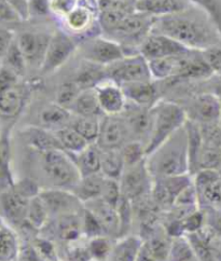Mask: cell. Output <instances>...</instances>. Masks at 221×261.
Instances as JSON below:
<instances>
[{
	"mask_svg": "<svg viewBox=\"0 0 221 261\" xmlns=\"http://www.w3.org/2000/svg\"><path fill=\"white\" fill-rule=\"evenodd\" d=\"M152 33L167 35L190 50L203 51L221 42L215 24L192 5L181 12L155 17Z\"/></svg>",
	"mask_w": 221,
	"mask_h": 261,
	"instance_id": "6da1fadb",
	"label": "cell"
},
{
	"mask_svg": "<svg viewBox=\"0 0 221 261\" xmlns=\"http://www.w3.org/2000/svg\"><path fill=\"white\" fill-rule=\"evenodd\" d=\"M152 178L190 174L187 133L183 125L167 142L147 156Z\"/></svg>",
	"mask_w": 221,
	"mask_h": 261,
	"instance_id": "7a4b0ae2",
	"label": "cell"
},
{
	"mask_svg": "<svg viewBox=\"0 0 221 261\" xmlns=\"http://www.w3.org/2000/svg\"><path fill=\"white\" fill-rule=\"evenodd\" d=\"M39 156L38 176L35 181L42 188H59L72 190L81 178L72 156L64 150L36 152Z\"/></svg>",
	"mask_w": 221,
	"mask_h": 261,
	"instance_id": "3957f363",
	"label": "cell"
},
{
	"mask_svg": "<svg viewBox=\"0 0 221 261\" xmlns=\"http://www.w3.org/2000/svg\"><path fill=\"white\" fill-rule=\"evenodd\" d=\"M152 130L146 145V154L150 155L163 143L185 125L187 115L179 102L162 98L151 108Z\"/></svg>",
	"mask_w": 221,
	"mask_h": 261,
	"instance_id": "277c9868",
	"label": "cell"
},
{
	"mask_svg": "<svg viewBox=\"0 0 221 261\" xmlns=\"http://www.w3.org/2000/svg\"><path fill=\"white\" fill-rule=\"evenodd\" d=\"M155 17L142 12H134L127 15L114 31L104 35L125 49L127 55L140 53L141 44L152 33Z\"/></svg>",
	"mask_w": 221,
	"mask_h": 261,
	"instance_id": "5b68a950",
	"label": "cell"
},
{
	"mask_svg": "<svg viewBox=\"0 0 221 261\" xmlns=\"http://www.w3.org/2000/svg\"><path fill=\"white\" fill-rule=\"evenodd\" d=\"M77 53L79 57L102 66H109L113 63L127 57L125 49L118 42L98 35L78 42Z\"/></svg>",
	"mask_w": 221,
	"mask_h": 261,
	"instance_id": "8992f818",
	"label": "cell"
},
{
	"mask_svg": "<svg viewBox=\"0 0 221 261\" xmlns=\"http://www.w3.org/2000/svg\"><path fill=\"white\" fill-rule=\"evenodd\" d=\"M64 31L71 35L78 42L102 35V30L97 20V9L95 3L81 0L80 5L62 20Z\"/></svg>",
	"mask_w": 221,
	"mask_h": 261,
	"instance_id": "52a82bcc",
	"label": "cell"
},
{
	"mask_svg": "<svg viewBox=\"0 0 221 261\" xmlns=\"http://www.w3.org/2000/svg\"><path fill=\"white\" fill-rule=\"evenodd\" d=\"M175 101L185 109L187 119L198 124L221 121V101L214 93L202 91Z\"/></svg>",
	"mask_w": 221,
	"mask_h": 261,
	"instance_id": "ba28073f",
	"label": "cell"
},
{
	"mask_svg": "<svg viewBox=\"0 0 221 261\" xmlns=\"http://www.w3.org/2000/svg\"><path fill=\"white\" fill-rule=\"evenodd\" d=\"M106 72L107 78L120 87L128 83L153 80L148 61L140 53L127 55L106 66Z\"/></svg>",
	"mask_w": 221,
	"mask_h": 261,
	"instance_id": "9c48e42d",
	"label": "cell"
},
{
	"mask_svg": "<svg viewBox=\"0 0 221 261\" xmlns=\"http://www.w3.org/2000/svg\"><path fill=\"white\" fill-rule=\"evenodd\" d=\"M78 41L64 30H57L52 33L47 53L40 71L49 74L58 71L65 65L73 54L77 53Z\"/></svg>",
	"mask_w": 221,
	"mask_h": 261,
	"instance_id": "30bf717a",
	"label": "cell"
},
{
	"mask_svg": "<svg viewBox=\"0 0 221 261\" xmlns=\"http://www.w3.org/2000/svg\"><path fill=\"white\" fill-rule=\"evenodd\" d=\"M30 201L31 198L18 190L14 184L0 191V218L7 221L16 231H20L27 223Z\"/></svg>",
	"mask_w": 221,
	"mask_h": 261,
	"instance_id": "8fae6325",
	"label": "cell"
},
{
	"mask_svg": "<svg viewBox=\"0 0 221 261\" xmlns=\"http://www.w3.org/2000/svg\"><path fill=\"white\" fill-rule=\"evenodd\" d=\"M122 197L135 202L150 194L153 178L149 172L147 159L124 169L119 180Z\"/></svg>",
	"mask_w": 221,
	"mask_h": 261,
	"instance_id": "7c38bea8",
	"label": "cell"
},
{
	"mask_svg": "<svg viewBox=\"0 0 221 261\" xmlns=\"http://www.w3.org/2000/svg\"><path fill=\"white\" fill-rule=\"evenodd\" d=\"M134 141L124 118L119 116H104L100 120V130L96 145L100 149L120 150L125 144Z\"/></svg>",
	"mask_w": 221,
	"mask_h": 261,
	"instance_id": "4fadbf2b",
	"label": "cell"
},
{
	"mask_svg": "<svg viewBox=\"0 0 221 261\" xmlns=\"http://www.w3.org/2000/svg\"><path fill=\"white\" fill-rule=\"evenodd\" d=\"M39 197L48 208L51 218L80 213L85 206L75 193L66 189L42 188Z\"/></svg>",
	"mask_w": 221,
	"mask_h": 261,
	"instance_id": "5bb4252c",
	"label": "cell"
},
{
	"mask_svg": "<svg viewBox=\"0 0 221 261\" xmlns=\"http://www.w3.org/2000/svg\"><path fill=\"white\" fill-rule=\"evenodd\" d=\"M51 35L44 32L27 31L16 36V41L26 60L27 66L36 69L41 68Z\"/></svg>",
	"mask_w": 221,
	"mask_h": 261,
	"instance_id": "9a60e30c",
	"label": "cell"
},
{
	"mask_svg": "<svg viewBox=\"0 0 221 261\" xmlns=\"http://www.w3.org/2000/svg\"><path fill=\"white\" fill-rule=\"evenodd\" d=\"M188 51H190V49L178 41L172 39L167 35L158 33H151L138 49L140 54L148 62L170 58Z\"/></svg>",
	"mask_w": 221,
	"mask_h": 261,
	"instance_id": "2e32d148",
	"label": "cell"
},
{
	"mask_svg": "<svg viewBox=\"0 0 221 261\" xmlns=\"http://www.w3.org/2000/svg\"><path fill=\"white\" fill-rule=\"evenodd\" d=\"M121 116L126 121L134 141L147 145L152 130L151 108H146L127 101Z\"/></svg>",
	"mask_w": 221,
	"mask_h": 261,
	"instance_id": "e0dca14e",
	"label": "cell"
},
{
	"mask_svg": "<svg viewBox=\"0 0 221 261\" xmlns=\"http://www.w3.org/2000/svg\"><path fill=\"white\" fill-rule=\"evenodd\" d=\"M30 97V91L21 81L0 93V119L15 121L23 113Z\"/></svg>",
	"mask_w": 221,
	"mask_h": 261,
	"instance_id": "ac0fdd59",
	"label": "cell"
},
{
	"mask_svg": "<svg viewBox=\"0 0 221 261\" xmlns=\"http://www.w3.org/2000/svg\"><path fill=\"white\" fill-rule=\"evenodd\" d=\"M121 88L127 101L142 107L152 108L156 102L164 98L161 83L154 80L128 83Z\"/></svg>",
	"mask_w": 221,
	"mask_h": 261,
	"instance_id": "d6986e66",
	"label": "cell"
},
{
	"mask_svg": "<svg viewBox=\"0 0 221 261\" xmlns=\"http://www.w3.org/2000/svg\"><path fill=\"white\" fill-rule=\"evenodd\" d=\"M104 116H119L127 104L122 88L112 80H105L95 89Z\"/></svg>",
	"mask_w": 221,
	"mask_h": 261,
	"instance_id": "ffe728a7",
	"label": "cell"
},
{
	"mask_svg": "<svg viewBox=\"0 0 221 261\" xmlns=\"http://www.w3.org/2000/svg\"><path fill=\"white\" fill-rule=\"evenodd\" d=\"M73 114L65 107L52 101L42 105L36 113V122L29 125H37L45 129L57 130L69 126Z\"/></svg>",
	"mask_w": 221,
	"mask_h": 261,
	"instance_id": "44dd1931",
	"label": "cell"
},
{
	"mask_svg": "<svg viewBox=\"0 0 221 261\" xmlns=\"http://www.w3.org/2000/svg\"><path fill=\"white\" fill-rule=\"evenodd\" d=\"M21 137L24 143L34 152H47L51 150H63L54 132L37 125H27L21 129Z\"/></svg>",
	"mask_w": 221,
	"mask_h": 261,
	"instance_id": "7402d4cb",
	"label": "cell"
},
{
	"mask_svg": "<svg viewBox=\"0 0 221 261\" xmlns=\"http://www.w3.org/2000/svg\"><path fill=\"white\" fill-rule=\"evenodd\" d=\"M85 206L94 214L105 234L117 240L120 234V218L116 207L106 203L103 199H97L85 204Z\"/></svg>",
	"mask_w": 221,
	"mask_h": 261,
	"instance_id": "603a6c76",
	"label": "cell"
},
{
	"mask_svg": "<svg viewBox=\"0 0 221 261\" xmlns=\"http://www.w3.org/2000/svg\"><path fill=\"white\" fill-rule=\"evenodd\" d=\"M190 6L188 0H136V11L153 17L178 13Z\"/></svg>",
	"mask_w": 221,
	"mask_h": 261,
	"instance_id": "cb8c5ba5",
	"label": "cell"
},
{
	"mask_svg": "<svg viewBox=\"0 0 221 261\" xmlns=\"http://www.w3.org/2000/svg\"><path fill=\"white\" fill-rule=\"evenodd\" d=\"M107 79L106 66L82 60L72 81H75L78 87L84 91L96 89L100 83Z\"/></svg>",
	"mask_w": 221,
	"mask_h": 261,
	"instance_id": "d4e9b609",
	"label": "cell"
},
{
	"mask_svg": "<svg viewBox=\"0 0 221 261\" xmlns=\"http://www.w3.org/2000/svg\"><path fill=\"white\" fill-rule=\"evenodd\" d=\"M21 247L17 231L0 218V261H16Z\"/></svg>",
	"mask_w": 221,
	"mask_h": 261,
	"instance_id": "484cf974",
	"label": "cell"
},
{
	"mask_svg": "<svg viewBox=\"0 0 221 261\" xmlns=\"http://www.w3.org/2000/svg\"><path fill=\"white\" fill-rule=\"evenodd\" d=\"M105 176L102 173L81 177L71 190L82 204H87L102 197Z\"/></svg>",
	"mask_w": 221,
	"mask_h": 261,
	"instance_id": "4316f807",
	"label": "cell"
},
{
	"mask_svg": "<svg viewBox=\"0 0 221 261\" xmlns=\"http://www.w3.org/2000/svg\"><path fill=\"white\" fill-rule=\"evenodd\" d=\"M144 244L141 236L128 234L116 240L108 261H135Z\"/></svg>",
	"mask_w": 221,
	"mask_h": 261,
	"instance_id": "83f0119b",
	"label": "cell"
},
{
	"mask_svg": "<svg viewBox=\"0 0 221 261\" xmlns=\"http://www.w3.org/2000/svg\"><path fill=\"white\" fill-rule=\"evenodd\" d=\"M81 177L100 173L102 167V150L96 144L89 145L84 151L71 155Z\"/></svg>",
	"mask_w": 221,
	"mask_h": 261,
	"instance_id": "f1b7e54d",
	"label": "cell"
},
{
	"mask_svg": "<svg viewBox=\"0 0 221 261\" xmlns=\"http://www.w3.org/2000/svg\"><path fill=\"white\" fill-rule=\"evenodd\" d=\"M75 116L103 118L104 114L99 106L95 89L81 91L70 109Z\"/></svg>",
	"mask_w": 221,
	"mask_h": 261,
	"instance_id": "f546056e",
	"label": "cell"
},
{
	"mask_svg": "<svg viewBox=\"0 0 221 261\" xmlns=\"http://www.w3.org/2000/svg\"><path fill=\"white\" fill-rule=\"evenodd\" d=\"M102 150V173L106 178L120 180L125 169V164L120 150L112 149H100Z\"/></svg>",
	"mask_w": 221,
	"mask_h": 261,
	"instance_id": "4dcf8cb0",
	"label": "cell"
},
{
	"mask_svg": "<svg viewBox=\"0 0 221 261\" xmlns=\"http://www.w3.org/2000/svg\"><path fill=\"white\" fill-rule=\"evenodd\" d=\"M54 133L57 135L63 150L69 153L70 155H76L80 153L81 151H84L89 145H91L70 126L61 128Z\"/></svg>",
	"mask_w": 221,
	"mask_h": 261,
	"instance_id": "1f68e13d",
	"label": "cell"
},
{
	"mask_svg": "<svg viewBox=\"0 0 221 261\" xmlns=\"http://www.w3.org/2000/svg\"><path fill=\"white\" fill-rule=\"evenodd\" d=\"M185 129L187 133V141H188L190 174L193 175L197 172L198 159L202 149V145H203V141H202L200 125L198 123L193 122V121L187 120L185 123Z\"/></svg>",
	"mask_w": 221,
	"mask_h": 261,
	"instance_id": "d6a6232c",
	"label": "cell"
},
{
	"mask_svg": "<svg viewBox=\"0 0 221 261\" xmlns=\"http://www.w3.org/2000/svg\"><path fill=\"white\" fill-rule=\"evenodd\" d=\"M100 120L102 118L80 117L73 115L69 126L84 137L89 144H96L100 130Z\"/></svg>",
	"mask_w": 221,
	"mask_h": 261,
	"instance_id": "836d02e7",
	"label": "cell"
},
{
	"mask_svg": "<svg viewBox=\"0 0 221 261\" xmlns=\"http://www.w3.org/2000/svg\"><path fill=\"white\" fill-rule=\"evenodd\" d=\"M51 216L49 214L48 208L41 198L36 195L30 201L29 205V212H27V223L37 232H40L47 223L50 221Z\"/></svg>",
	"mask_w": 221,
	"mask_h": 261,
	"instance_id": "e575fe53",
	"label": "cell"
},
{
	"mask_svg": "<svg viewBox=\"0 0 221 261\" xmlns=\"http://www.w3.org/2000/svg\"><path fill=\"white\" fill-rule=\"evenodd\" d=\"M15 182L10 167V146L9 136L0 133V191Z\"/></svg>",
	"mask_w": 221,
	"mask_h": 261,
	"instance_id": "d590c367",
	"label": "cell"
},
{
	"mask_svg": "<svg viewBox=\"0 0 221 261\" xmlns=\"http://www.w3.org/2000/svg\"><path fill=\"white\" fill-rule=\"evenodd\" d=\"M87 241L91 258L96 261H108L116 240L108 236H98Z\"/></svg>",
	"mask_w": 221,
	"mask_h": 261,
	"instance_id": "8d00e7d4",
	"label": "cell"
},
{
	"mask_svg": "<svg viewBox=\"0 0 221 261\" xmlns=\"http://www.w3.org/2000/svg\"><path fill=\"white\" fill-rule=\"evenodd\" d=\"M199 170H216L221 172V147L205 144L202 145L198 159L197 172Z\"/></svg>",
	"mask_w": 221,
	"mask_h": 261,
	"instance_id": "74e56055",
	"label": "cell"
},
{
	"mask_svg": "<svg viewBox=\"0 0 221 261\" xmlns=\"http://www.w3.org/2000/svg\"><path fill=\"white\" fill-rule=\"evenodd\" d=\"M168 261H201L187 237L172 240V246Z\"/></svg>",
	"mask_w": 221,
	"mask_h": 261,
	"instance_id": "f35d334b",
	"label": "cell"
},
{
	"mask_svg": "<svg viewBox=\"0 0 221 261\" xmlns=\"http://www.w3.org/2000/svg\"><path fill=\"white\" fill-rule=\"evenodd\" d=\"M4 66L12 70L20 78H23L25 76L26 69L29 66H27L26 60L20 49V46H18L16 37H15V40L11 44L10 49L8 50L6 57L4 58Z\"/></svg>",
	"mask_w": 221,
	"mask_h": 261,
	"instance_id": "ab89813d",
	"label": "cell"
},
{
	"mask_svg": "<svg viewBox=\"0 0 221 261\" xmlns=\"http://www.w3.org/2000/svg\"><path fill=\"white\" fill-rule=\"evenodd\" d=\"M81 91L82 90L78 87V85L75 81L72 80L65 81L59 86L57 94H55L54 101L58 102L59 105L70 110L73 102L76 101Z\"/></svg>",
	"mask_w": 221,
	"mask_h": 261,
	"instance_id": "60d3db41",
	"label": "cell"
},
{
	"mask_svg": "<svg viewBox=\"0 0 221 261\" xmlns=\"http://www.w3.org/2000/svg\"><path fill=\"white\" fill-rule=\"evenodd\" d=\"M80 220L84 239L89 240L98 236H106L102 225L94 216V214L86 206H84V208L80 211Z\"/></svg>",
	"mask_w": 221,
	"mask_h": 261,
	"instance_id": "b9f144b4",
	"label": "cell"
},
{
	"mask_svg": "<svg viewBox=\"0 0 221 261\" xmlns=\"http://www.w3.org/2000/svg\"><path fill=\"white\" fill-rule=\"evenodd\" d=\"M120 152L122 154L125 167L135 165L147 159L146 146L138 141L128 142L120 149Z\"/></svg>",
	"mask_w": 221,
	"mask_h": 261,
	"instance_id": "7bdbcfd3",
	"label": "cell"
},
{
	"mask_svg": "<svg viewBox=\"0 0 221 261\" xmlns=\"http://www.w3.org/2000/svg\"><path fill=\"white\" fill-rule=\"evenodd\" d=\"M117 211L120 218V234L119 238H122L130 234V230L133 225L134 218V207L133 203L128 199L122 197L121 201L119 202ZM118 238V239H119Z\"/></svg>",
	"mask_w": 221,
	"mask_h": 261,
	"instance_id": "ee69618b",
	"label": "cell"
},
{
	"mask_svg": "<svg viewBox=\"0 0 221 261\" xmlns=\"http://www.w3.org/2000/svg\"><path fill=\"white\" fill-rule=\"evenodd\" d=\"M200 10L203 11L215 24L221 36V2L220 0H188Z\"/></svg>",
	"mask_w": 221,
	"mask_h": 261,
	"instance_id": "f6af8a7d",
	"label": "cell"
},
{
	"mask_svg": "<svg viewBox=\"0 0 221 261\" xmlns=\"http://www.w3.org/2000/svg\"><path fill=\"white\" fill-rule=\"evenodd\" d=\"M200 207L221 208V176L206 189L199 193Z\"/></svg>",
	"mask_w": 221,
	"mask_h": 261,
	"instance_id": "bcb514c9",
	"label": "cell"
},
{
	"mask_svg": "<svg viewBox=\"0 0 221 261\" xmlns=\"http://www.w3.org/2000/svg\"><path fill=\"white\" fill-rule=\"evenodd\" d=\"M32 242L44 261H61L59 249L53 240L38 234L32 240Z\"/></svg>",
	"mask_w": 221,
	"mask_h": 261,
	"instance_id": "7dc6e473",
	"label": "cell"
},
{
	"mask_svg": "<svg viewBox=\"0 0 221 261\" xmlns=\"http://www.w3.org/2000/svg\"><path fill=\"white\" fill-rule=\"evenodd\" d=\"M182 226L186 236L197 233L206 226V215L202 207L192 211L190 214L182 219Z\"/></svg>",
	"mask_w": 221,
	"mask_h": 261,
	"instance_id": "c3c4849f",
	"label": "cell"
},
{
	"mask_svg": "<svg viewBox=\"0 0 221 261\" xmlns=\"http://www.w3.org/2000/svg\"><path fill=\"white\" fill-rule=\"evenodd\" d=\"M100 199H103L106 203L117 208L119 202L122 199V192H121V187H120L119 180L109 179L105 177L103 193Z\"/></svg>",
	"mask_w": 221,
	"mask_h": 261,
	"instance_id": "681fc988",
	"label": "cell"
},
{
	"mask_svg": "<svg viewBox=\"0 0 221 261\" xmlns=\"http://www.w3.org/2000/svg\"><path fill=\"white\" fill-rule=\"evenodd\" d=\"M199 125L203 144L221 147V121Z\"/></svg>",
	"mask_w": 221,
	"mask_h": 261,
	"instance_id": "f907efd6",
	"label": "cell"
},
{
	"mask_svg": "<svg viewBox=\"0 0 221 261\" xmlns=\"http://www.w3.org/2000/svg\"><path fill=\"white\" fill-rule=\"evenodd\" d=\"M220 176L221 172L216 170H199L196 174L192 175L193 185L196 186L198 193H200L215 182Z\"/></svg>",
	"mask_w": 221,
	"mask_h": 261,
	"instance_id": "816d5d0a",
	"label": "cell"
},
{
	"mask_svg": "<svg viewBox=\"0 0 221 261\" xmlns=\"http://www.w3.org/2000/svg\"><path fill=\"white\" fill-rule=\"evenodd\" d=\"M81 0H50L51 13L62 21L80 5Z\"/></svg>",
	"mask_w": 221,
	"mask_h": 261,
	"instance_id": "f5cc1de1",
	"label": "cell"
},
{
	"mask_svg": "<svg viewBox=\"0 0 221 261\" xmlns=\"http://www.w3.org/2000/svg\"><path fill=\"white\" fill-rule=\"evenodd\" d=\"M202 54L215 76H221V42L203 50Z\"/></svg>",
	"mask_w": 221,
	"mask_h": 261,
	"instance_id": "db71d44e",
	"label": "cell"
},
{
	"mask_svg": "<svg viewBox=\"0 0 221 261\" xmlns=\"http://www.w3.org/2000/svg\"><path fill=\"white\" fill-rule=\"evenodd\" d=\"M65 251V261H90L92 260L91 255L89 253V249L86 244H80V241L66 245Z\"/></svg>",
	"mask_w": 221,
	"mask_h": 261,
	"instance_id": "11a10c76",
	"label": "cell"
},
{
	"mask_svg": "<svg viewBox=\"0 0 221 261\" xmlns=\"http://www.w3.org/2000/svg\"><path fill=\"white\" fill-rule=\"evenodd\" d=\"M22 21L21 16L7 0H0V26L7 27V25H13Z\"/></svg>",
	"mask_w": 221,
	"mask_h": 261,
	"instance_id": "9f6ffc18",
	"label": "cell"
},
{
	"mask_svg": "<svg viewBox=\"0 0 221 261\" xmlns=\"http://www.w3.org/2000/svg\"><path fill=\"white\" fill-rule=\"evenodd\" d=\"M51 14L50 0H29V18H44Z\"/></svg>",
	"mask_w": 221,
	"mask_h": 261,
	"instance_id": "6f0895ef",
	"label": "cell"
},
{
	"mask_svg": "<svg viewBox=\"0 0 221 261\" xmlns=\"http://www.w3.org/2000/svg\"><path fill=\"white\" fill-rule=\"evenodd\" d=\"M16 261H44V259L34 246L32 240L21 239L20 253Z\"/></svg>",
	"mask_w": 221,
	"mask_h": 261,
	"instance_id": "680465c9",
	"label": "cell"
},
{
	"mask_svg": "<svg viewBox=\"0 0 221 261\" xmlns=\"http://www.w3.org/2000/svg\"><path fill=\"white\" fill-rule=\"evenodd\" d=\"M15 37L10 29L0 26V60H4L8 50L15 40Z\"/></svg>",
	"mask_w": 221,
	"mask_h": 261,
	"instance_id": "91938a15",
	"label": "cell"
},
{
	"mask_svg": "<svg viewBox=\"0 0 221 261\" xmlns=\"http://www.w3.org/2000/svg\"><path fill=\"white\" fill-rule=\"evenodd\" d=\"M21 16L23 21L29 20V0H7Z\"/></svg>",
	"mask_w": 221,
	"mask_h": 261,
	"instance_id": "94428289",
	"label": "cell"
},
{
	"mask_svg": "<svg viewBox=\"0 0 221 261\" xmlns=\"http://www.w3.org/2000/svg\"><path fill=\"white\" fill-rule=\"evenodd\" d=\"M135 261H156L155 257L151 253L150 248L145 243V241H144V244L140 250V253H138Z\"/></svg>",
	"mask_w": 221,
	"mask_h": 261,
	"instance_id": "6125c7cd",
	"label": "cell"
},
{
	"mask_svg": "<svg viewBox=\"0 0 221 261\" xmlns=\"http://www.w3.org/2000/svg\"><path fill=\"white\" fill-rule=\"evenodd\" d=\"M121 2H126V3H133V4H136V0H121Z\"/></svg>",
	"mask_w": 221,
	"mask_h": 261,
	"instance_id": "be15d7a7",
	"label": "cell"
},
{
	"mask_svg": "<svg viewBox=\"0 0 221 261\" xmlns=\"http://www.w3.org/2000/svg\"><path fill=\"white\" fill-rule=\"evenodd\" d=\"M90 261H96V260H93V259H92V260H90Z\"/></svg>",
	"mask_w": 221,
	"mask_h": 261,
	"instance_id": "e7e4bbea",
	"label": "cell"
},
{
	"mask_svg": "<svg viewBox=\"0 0 221 261\" xmlns=\"http://www.w3.org/2000/svg\"><path fill=\"white\" fill-rule=\"evenodd\" d=\"M94 2H95V0H94Z\"/></svg>",
	"mask_w": 221,
	"mask_h": 261,
	"instance_id": "03108f58",
	"label": "cell"
}]
</instances>
